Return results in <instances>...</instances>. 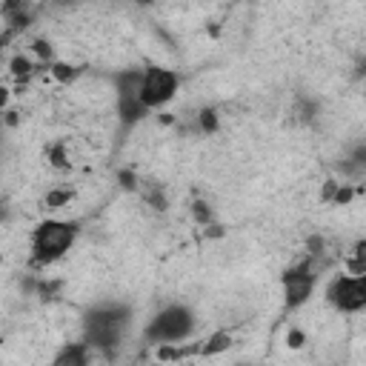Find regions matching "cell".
<instances>
[{
  "mask_svg": "<svg viewBox=\"0 0 366 366\" xmlns=\"http://www.w3.org/2000/svg\"><path fill=\"white\" fill-rule=\"evenodd\" d=\"M81 235L78 221H57V217H46L32 229V266H52L63 255L75 246Z\"/></svg>",
  "mask_w": 366,
  "mask_h": 366,
  "instance_id": "1",
  "label": "cell"
},
{
  "mask_svg": "<svg viewBox=\"0 0 366 366\" xmlns=\"http://www.w3.org/2000/svg\"><path fill=\"white\" fill-rule=\"evenodd\" d=\"M126 326H129V309L126 306H121V304L95 306L86 315V323H83V341L92 349L112 352L123 341Z\"/></svg>",
  "mask_w": 366,
  "mask_h": 366,
  "instance_id": "2",
  "label": "cell"
},
{
  "mask_svg": "<svg viewBox=\"0 0 366 366\" xmlns=\"http://www.w3.org/2000/svg\"><path fill=\"white\" fill-rule=\"evenodd\" d=\"M195 332V312L189 306H180V304H172L166 309H161L149 323L143 329V338L146 344H180L187 341L189 335Z\"/></svg>",
  "mask_w": 366,
  "mask_h": 366,
  "instance_id": "3",
  "label": "cell"
},
{
  "mask_svg": "<svg viewBox=\"0 0 366 366\" xmlns=\"http://www.w3.org/2000/svg\"><path fill=\"white\" fill-rule=\"evenodd\" d=\"M318 283V261L312 255H306L304 261H298L295 266H289L280 275V286H283V306L292 309H301L315 292Z\"/></svg>",
  "mask_w": 366,
  "mask_h": 366,
  "instance_id": "4",
  "label": "cell"
},
{
  "mask_svg": "<svg viewBox=\"0 0 366 366\" xmlns=\"http://www.w3.org/2000/svg\"><path fill=\"white\" fill-rule=\"evenodd\" d=\"M177 89H180V75H177V72L163 69V66H146L137 97L152 112V109H163L166 103H172Z\"/></svg>",
  "mask_w": 366,
  "mask_h": 366,
  "instance_id": "5",
  "label": "cell"
},
{
  "mask_svg": "<svg viewBox=\"0 0 366 366\" xmlns=\"http://www.w3.org/2000/svg\"><path fill=\"white\" fill-rule=\"evenodd\" d=\"M326 301L341 315H358L366 309V275H338L326 286Z\"/></svg>",
  "mask_w": 366,
  "mask_h": 366,
  "instance_id": "6",
  "label": "cell"
},
{
  "mask_svg": "<svg viewBox=\"0 0 366 366\" xmlns=\"http://www.w3.org/2000/svg\"><path fill=\"white\" fill-rule=\"evenodd\" d=\"M146 115H149V109L143 106V100L135 95V97H118V121L126 126V129H132V126H137Z\"/></svg>",
  "mask_w": 366,
  "mask_h": 366,
  "instance_id": "7",
  "label": "cell"
},
{
  "mask_svg": "<svg viewBox=\"0 0 366 366\" xmlns=\"http://www.w3.org/2000/svg\"><path fill=\"white\" fill-rule=\"evenodd\" d=\"M92 358V346L83 341V344H66L57 355H55V366H86Z\"/></svg>",
  "mask_w": 366,
  "mask_h": 366,
  "instance_id": "8",
  "label": "cell"
},
{
  "mask_svg": "<svg viewBox=\"0 0 366 366\" xmlns=\"http://www.w3.org/2000/svg\"><path fill=\"white\" fill-rule=\"evenodd\" d=\"M143 83V69H123L115 75V92L118 97H135Z\"/></svg>",
  "mask_w": 366,
  "mask_h": 366,
  "instance_id": "9",
  "label": "cell"
},
{
  "mask_svg": "<svg viewBox=\"0 0 366 366\" xmlns=\"http://www.w3.org/2000/svg\"><path fill=\"white\" fill-rule=\"evenodd\" d=\"M232 344H235V338H232L229 329H217V332H212V335L201 344V355H203V358H215V355L226 352Z\"/></svg>",
  "mask_w": 366,
  "mask_h": 366,
  "instance_id": "10",
  "label": "cell"
},
{
  "mask_svg": "<svg viewBox=\"0 0 366 366\" xmlns=\"http://www.w3.org/2000/svg\"><path fill=\"white\" fill-rule=\"evenodd\" d=\"M137 192L143 195V201L149 203L155 212H163V209H169V198H166V192H163V187H161V183H155V180H140Z\"/></svg>",
  "mask_w": 366,
  "mask_h": 366,
  "instance_id": "11",
  "label": "cell"
},
{
  "mask_svg": "<svg viewBox=\"0 0 366 366\" xmlns=\"http://www.w3.org/2000/svg\"><path fill=\"white\" fill-rule=\"evenodd\" d=\"M81 66H75V63H69V60H55L52 66H49V75L60 83V86H69V83H75L78 78H81Z\"/></svg>",
  "mask_w": 366,
  "mask_h": 366,
  "instance_id": "12",
  "label": "cell"
},
{
  "mask_svg": "<svg viewBox=\"0 0 366 366\" xmlns=\"http://www.w3.org/2000/svg\"><path fill=\"white\" fill-rule=\"evenodd\" d=\"M46 161H49V166H52V169H57V172H66V169L72 166L66 143H52V146H46Z\"/></svg>",
  "mask_w": 366,
  "mask_h": 366,
  "instance_id": "13",
  "label": "cell"
},
{
  "mask_svg": "<svg viewBox=\"0 0 366 366\" xmlns=\"http://www.w3.org/2000/svg\"><path fill=\"white\" fill-rule=\"evenodd\" d=\"M217 129H221V115H217V109L206 106L198 112V132L203 135H217Z\"/></svg>",
  "mask_w": 366,
  "mask_h": 366,
  "instance_id": "14",
  "label": "cell"
},
{
  "mask_svg": "<svg viewBox=\"0 0 366 366\" xmlns=\"http://www.w3.org/2000/svg\"><path fill=\"white\" fill-rule=\"evenodd\" d=\"M9 72H12V78H18L20 83H26L32 78V72H34V60L26 57V55H15L9 60Z\"/></svg>",
  "mask_w": 366,
  "mask_h": 366,
  "instance_id": "15",
  "label": "cell"
},
{
  "mask_svg": "<svg viewBox=\"0 0 366 366\" xmlns=\"http://www.w3.org/2000/svg\"><path fill=\"white\" fill-rule=\"evenodd\" d=\"M72 198H75V192H72V189H49L46 198H43V206H46L49 212H57V209L69 206Z\"/></svg>",
  "mask_w": 366,
  "mask_h": 366,
  "instance_id": "16",
  "label": "cell"
},
{
  "mask_svg": "<svg viewBox=\"0 0 366 366\" xmlns=\"http://www.w3.org/2000/svg\"><path fill=\"white\" fill-rule=\"evenodd\" d=\"M32 55L38 57L41 66H46V69L55 63V49H52V43H49L46 38H34V41H32Z\"/></svg>",
  "mask_w": 366,
  "mask_h": 366,
  "instance_id": "17",
  "label": "cell"
},
{
  "mask_svg": "<svg viewBox=\"0 0 366 366\" xmlns=\"http://www.w3.org/2000/svg\"><path fill=\"white\" fill-rule=\"evenodd\" d=\"M192 217H195V224H201V226H209V224H215V212H212V206L206 203V201H192Z\"/></svg>",
  "mask_w": 366,
  "mask_h": 366,
  "instance_id": "18",
  "label": "cell"
},
{
  "mask_svg": "<svg viewBox=\"0 0 366 366\" xmlns=\"http://www.w3.org/2000/svg\"><path fill=\"white\" fill-rule=\"evenodd\" d=\"M63 289V283L60 280H38V286H34V295H38L41 301H55L57 298V292Z\"/></svg>",
  "mask_w": 366,
  "mask_h": 366,
  "instance_id": "19",
  "label": "cell"
},
{
  "mask_svg": "<svg viewBox=\"0 0 366 366\" xmlns=\"http://www.w3.org/2000/svg\"><path fill=\"white\" fill-rule=\"evenodd\" d=\"M358 192H360V189L355 187V183H341V187H338V195H335V201H332V206H349V203L355 201Z\"/></svg>",
  "mask_w": 366,
  "mask_h": 366,
  "instance_id": "20",
  "label": "cell"
},
{
  "mask_svg": "<svg viewBox=\"0 0 366 366\" xmlns=\"http://www.w3.org/2000/svg\"><path fill=\"white\" fill-rule=\"evenodd\" d=\"M118 183H121V189H126V192H137L140 177H137V172H132V169H121V172H118Z\"/></svg>",
  "mask_w": 366,
  "mask_h": 366,
  "instance_id": "21",
  "label": "cell"
},
{
  "mask_svg": "<svg viewBox=\"0 0 366 366\" xmlns=\"http://www.w3.org/2000/svg\"><path fill=\"white\" fill-rule=\"evenodd\" d=\"M286 346H289V349H304V346H306V332H304V329L292 326L289 332H286Z\"/></svg>",
  "mask_w": 366,
  "mask_h": 366,
  "instance_id": "22",
  "label": "cell"
},
{
  "mask_svg": "<svg viewBox=\"0 0 366 366\" xmlns=\"http://www.w3.org/2000/svg\"><path fill=\"white\" fill-rule=\"evenodd\" d=\"M338 187H341V180H335V177L323 180V187H320V201H323V203H332L335 195H338Z\"/></svg>",
  "mask_w": 366,
  "mask_h": 366,
  "instance_id": "23",
  "label": "cell"
},
{
  "mask_svg": "<svg viewBox=\"0 0 366 366\" xmlns=\"http://www.w3.org/2000/svg\"><path fill=\"white\" fill-rule=\"evenodd\" d=\"M306 249H309V255L318 261V258H323V252H326V240L320 238V235H312L309 238V243H306Z\"/></svg>",
  "mask_w": 366,
  "mask_h": 366,
  "instance_id": "24",
  "label": "cell"
},
{
  "mask_svg": "<svg viewBox=\"0 0 366 366\" xmlns=\"http://www.w3.org/2000/svg\"><path fill=\"white\" fill-rule=\"evenodd\" d=\"M352 258H358V261H366V238L355 240V246H352Z\"/></svg>",
  "mask_w": 366,
  "mask_h": 366,
  "instance_id": "25",
  "label": "cell"
},
{
  "mask_svg": "<svg viewBox=\"0 0 366 366\" xmlns=\"http://www.w3.org/2000/svg\"><path fill=\"white\" fill-rule=\"evenodd\" d=\"M315 103H301V121H306V123H312V118H315Z\"/></svg>",
  "mask_w": 366,
  "mask_h": 366,
  "instance_id": "26",
  "label": "cell"
},
{
  "mask_svg": "<svg viewBox=\"0 0 366 366\" xmlns=\"http://www.w3.org/2000/svg\"><path fill=\"white\" fill-rule=\"evenodd\" d=\"M203 232H206V238H224V226L221 224H209V226H203Z\"/></svg>",
  "mask_w": 366,
  "mask_h": 366,
  "instance_id": "27",
  "label": "cell"
},
{
  "mask_svg": "<svg viewBox=\"0 0 366 366\" xmlns=\"http://www.w3.org/2000/svg\"><path fill=\"white\" fill-rule=\"evenodd\" d=\"M18 123H20L18 112H12V109H6V126H18Z\"/></svg>",
  "mask_w": 366,
  "mask_h": 366,
  "instance_id": "28",
  "label": "cell"
},
{
  "mask_svg": "<svg viewBox=\"0 0 366 366\" xmlns=\"http://www.w3.org/2000/svg\"><path fill=\"white\" fill-rule=\"evenodd\" d=\"M161 123H166V126H172V123H175V118H172V115H166V112H163V115H161Z\"/></svg>",
  "mask_w": 366,
  "mask_h": 366,
  "instance_id": "29",
  "label": "cell"
},
{
  "mask_svg": "<svg viewBox=\"0 0 366 366\" xmlns=\"http://www.w3.org/2000/svg\"><path fill=\"white\" fill-rule=\"evenodd\" d=\"M132 4H137V6H152L155 0H132Z\"/></svg>",
  "mask_w": 366,
  "mask_h": 366,
  "instance_id": "30",
  "label": "cell"
},
{
  "mask_svg": "<svg viewBox=\"0 0 366 366\" xmlns=\"http://www.w3.org/2000/svg\"><path fill=\"white\" fill-rule=\"evenodd\" d=\"M360 75H366V60H363V63H360Z\"/></svg>",
  "mask_w": 366,
  "mask_h": 366,
  "instance_id": "31",
  "label": "cell"
}]
</instances>
